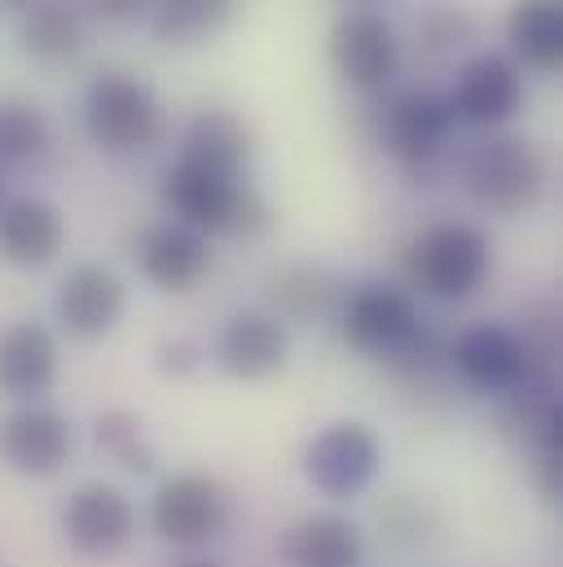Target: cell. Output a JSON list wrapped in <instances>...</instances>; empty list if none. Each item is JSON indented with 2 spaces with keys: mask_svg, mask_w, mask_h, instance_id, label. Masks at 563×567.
I'll return each mask as SVG.
<instances>
[{
  "mask_svg": "<svg viewBox=\"0 0 563 567\" xmlns=\"http://www.w3.org/2000/svg\"><path fill=\"white\" fill-rule=\"evenodd\" d=\"M163 207L172 212L176 225L212 238H256L269 229V207L256 189L229 176H212L194 163H172L163 172Z\"/></svg>",
  "mask_w": 563,
  "mask_h": 567,
  "instance_id": "obj_1",
  "label": "cell"
},
{
  "mask_svg": "<svg viewBox=\"0 0 563 567\" xmlns=\"http://www.w3.org/2000/svg\"><path fill=\"white\" fill-rule=\"evenodd\" d=\"M462 189L480 212L524 216L546 189V158L529 137L489 133L462 158Z\"/></svg>",
  "mask_w": 563,
  "mask_h": 567,
  "instance_id": "obj_2",
  "label": "cell"
},
{
  "mask_svg": "<svg viewBox=\"0 0 563 567\" xmlns=\"http://www.w3.org/2000/svg\"><path fill=\"white\" fill-rule=\"evenodd\" d=\"M406 274H410V286H419L427 299H440V303L471 299L493 274V238L467 220L431 225L410 243Z\"/></svg>",
  "mask_w": 563,
  "mask_h": 567,
  "instance_id": "obj_3",
  "label": "cell"
},
{
  "mask_svg": "<svg viewBox=\"0 0 563 567\" xmlns=\"http://www.w3.org/2000/svg\"><path fill=\"white\" fill-rule=\"evenodd\" d=\"M84 128L111 154H137L163 142L167 115L150 84H141L137 75H124V71H106L89 84Z\"/></svg>",
  "mask_w": 563,
  "mask_h": 567,
  "instance_id": "obj_4",
  "label": "cell"
},
{
  "mask_svg": "<svg viewBox=\"0 0 563 567\" xmlns=\"http://www.w3.org/2000/svg\"><path fill=\"white\" fill-rule=\"evenodd\" d=\"M453 106L449 97L431 89H406L383 102L375 115V142L383 145L397 163H406L414 176H431L444 163V150L453 142Z\"/></svg>",
  "mask_w": 563,
  "mask_h": 567,
  "instance_id": "obj_5",
  "label": "cell"
},
{
  "mask_svg": "<svg viewBox=\"0 0 563 567\" xmlns=\"http://www.w3.org/2000/svg\"><path fill=\"white\" fill-rule=\"evenodd\" d=\"M299 471L321 497L352 502L383 471V440L366 423H330L304 444Z\"/></svg>",
  "mask_w": 563,
  "mask_h": 567,
  "instance_id": "obj_6",
  "label": "cell"
},
{
  "mask_svg": "<svg viewBox=\"0 0 563 567\" xmlns=\"http://www.w3.org/2000/svg\"><path fill=\"white\" fill-rule=\"evenodd\" d=\"M449 365H453V374L471 392H484V396H506L511 388H520L533 374H555L551 365H542L529 352V343L520 339V330L515 326H502V321H475V326H467L453 339V348H449Z\"/></svg>",
  "mask_w": 563,
  "mask_h": 567,
  "instance_id": "obj_7",
  "label": "cell"
},
{
  "mask_svg": "<svg viewBox=\"0 0 563 567\" xmlns=\"http://www.w3.org/2000/svg\"><path fill=\"white\" fill-rule=\"evenodd\" d=\"M229 519L234 506L225 484L203 471H176L150 497V528L172 546H207L229 528Z\"/></svg>",
  "mask_w": 563,
  "mask_h": 567,
  "instance_id": "obj_8",
  "label": "cell"
},
{
  "mask_svg": "<svg viewBox=\"0 0 563 567\" xmlns=\"http://www.w3.org/2000/svg\"><path fill=\"white\" fill-rule=\"evenodd\" d=\"M422 330L419 303L410 299V290L383 282L357 286L344 299L339 312V334L352 352L375 357V361H392L397 352H406V343Z\"/></svg>",
  "mask_w": 563,
  "mask_h": 567,
  "instance_id": "obj_9",
  "label": "cell"
},
{
  "mask_svg": "<svg viewBox=\"0 0 563 567\" xmlns=\"http://www.w3.org/2000/svg\"><path fill=\"white\" fill-rule=\"evenodd\" d=\"M62 537L84 559H111L137 537V506L124 488L106 480H84L62 502Z\"/></svg>",
  "mask_w": 563,
  "mask_h": 567,
  "instance_id": "obj_10",
  "label": "cell"
},
{
  "mask_svg": "<svg viewBox=\"0 0 563 567\" xmlns=\"http://www.w3.org/2000/svg\"><path fill=\"white\" fill-rule=\"evenodd\" d=\"M330 62L339 80L357 93H383L401 66V40L392 22L375 9H352L330 31Z\"/></svg>",
  "mask_w": 563,
  "mask_h": 567,
  "instance_id": "obj_11",
  "label": "cell"
},
{
  "mask_svg": "<svg viewBox=\"0 0 563 567\" xmlns=\"http://www.w3.org/2000/svg\"><path fill=\"white\" fill-rule=\"evenodd\" d=\"M75 453V431L71 419L53 405H22L0 419V462L18 475L49 480L58 475Z\"/></svg>",
  "mask_w": 563,
  "mask_h": 567,
  "instance_id": "obj_12",
  "label": "cell"
},
{
  "mask_svg": "<svg viewBox=\"0 0 563 567\" xmlns=\"http://www.w3.org/2000/svg\"><path fill=\"white\" fill-rule=\"evenodd\" d=\"M453 120L475 124V128H498L520 115L524 106V75L511 58L502 53H480L458 66L453 93H449Z\"/></svg>",
  "mask_w": 563,
  "mask_h": 567,
  "instance_id": "obj_13",
  "label": "cell"
},
{
  "mask_svg": "<svg viewBox=\"0 0 563 567\" xmlns=\"http://www.w3.org/2000/svg\"><path fill=\"white\" fill-rule=\"evenodd\" d=\"M129 308V286L106 265H75L53 295V317L71 339H102L120 326Z\"/></svg>",
  "mask_w": 563,
  "mask_h": 567,
  "instance_id": "obj_14",
  "label": "cell"
},
{
  "mask_svg": "<svg viewBox=\"0 0 563 567\" xmlns=\"http://www.w3.org/2000/svg\"><path fill=\"white\" fill-rule=\"evenodd\" d=\"M137 269L154 290L181 295L212 274V247L203 234H194L176 220H163V225H150L137 238Z\"/></svg>",
  "mask_w": 563,
  "mask_h": 567,
  "instance_id": "obj_15",
  "label": "cell"
},
{
  "mask_svg": "<svg viewBox=\"0 0 563 567\" xmlns=\"http://www.w3.org/2000/svg\"><path fill=\"white\" fill-rule=\"evenodd\" d=\"M286 352H290V339L274 312H234L216 343L221 370L243 383H265V379L282 374Z\"/></svg>",
  "mask_w": 563,
  "mask_h": 567,
  "instance_id": "obj_16",
  "label": "cell"
},
{
  "mask_svg": "<svg viewBox=\"0 0 563 567\" xmlns=\"http://www.w3.org/2000/svg\"><path fill=\"white\" fill-rule=\"evenodd\" d=\"M66 243V220L49 198L22 194L0 203V260L13 269H44Z\"/></svg>",
  "mask_w": 563,
  "mask_h": 567,
  "instance_id": "obj_17",
  "label": "cell"
},
{
  "mask_svg": "<svg viewBox=\"0 0 563 567\" xmlns=\"http://www.w3.org/2000/svg\"><path fill=\"white\" fill-rule=\"evenodd\" d=\"M58 339L35 321H13L0 330V392L13 401H35L58 383Z\"/></svg>",
  "mask_w": 563,
  "mask_h": 567,
  "instance_id": "obj_18",
  "label": "cell"
},
{
  "mask_svg": "<svg viewBox=\"0 0 563 567\" xmlns=\"http://www.w3.org/2000/svg\"><path fill=\"white\" fill-rule=\"evenodd\" d=\"M282 564L286 567H361L366 537L348 515L317 511L295 519L282 533Z\"/></svg>",
  "mask_w": 563,
  "mask_h": 567,
  "instance_id": "obj_19",
  "label": "cell"
},
{
  "mask_svg": "<svg viewBox=\"0 0 563 567\" xmlns=\"http://www.w3.org/2000/svg\"><path fill=\"white\" fill-rule=\"evenodd\" d=\"M256 158V133L243 115L234 111H203L190 120L185 145H181V163H194L212 176H229L238 181Z\"/></svg>",
  "mask_w": 563,
  "mask_h": 567,
  "instance_id": "obj_20",
  "label": "cell"
},
{
  "mask_svg": "<svg viewBox=\"0 0 563 567\" xmlns=\"http://www.w3.org/2000/svg\"><path fill=\"white\" fill-rule=\"evenodd\" d=\"M89 40L84 13L71 0H31L22 18V53L35 58L40 66H62L71 62Z\"/></svg>",
  "mask_w": 563,
  "mask_h": 567,
  "instance_id": "obj_21",
  "label": "cell"
},
{
  "mask_svg": "<svg viewBox=\"0 0 563 567\" xmlns=\"http://www.w3.org/2000/svg\"><path fill=\"white\" fill-rule=\"evenodd\" d=\"M506 40L529 71L555 75L563 62V0H515Z\"/></svg>",
  "mask_w": 563,
  "mask_h": 567,
  "instance_id": "obj_22",
  "label": "cell"
},
{
  "mask_svg": "<svg viewBox=\"0 0 563 567\" xmlns=\"http://www.w3.org/2000/svg\"><path fill=\"white\" fill-rule=\"evenodd\" d=\"M238 0H158L150 27L163 44H198L234 18Z\"/></svg>",
  "mask_w": 563,
  "mask_h": 567,
  "instance_id": "obj_23",
  "label": "cell"
},
{
  "mask_svg": "<svg viewBox=\"0 0 563 567\" xmlns=\"http://www.w3.org/2000/svg\"><path fill=\"white\" fill-rule=\"evenodd\" d=\"M93 444H98L115 466H124V471H133V475H150L154 462H158L154 444L145 440L141 419L129 414V410H106V414H98V419H93Z\"/></svg>",
  "mask_w": 563,
  "mask_h": 567,
  "instance_id": "obj_24",
  "label": "cell"
},
{
  "mask_svg": "<svg viewBox=\"0 0 563 567\" xmlns=\"http://www.w3.org/2000/svg\"><path fill=\"white\" fill-rule=\"evenodd\" d=\"M269 299H274V317H290V321H313V317H321L330 303H335V282L321 274V269H308V265H299V269H286L278 274L274 282H269Z\"/></svg>",
  "mask_w": 563,
  "mask_h": 567,
  "instance_id": "obj_25",
  "label": "cell"
},
{
  "mask_svg": "<svg viewBox=\"0 0 563 567\" xmlns=\"http://www.w3.org/2000/svg\"><path fill=\"white\" fill-rule=\"evenodd\" d=\"M49 150V120L31 102H9L0 106V163L22 167L35 163Z\"/></svg>",
  "mask_w": 563,
  "mask_h": 567,
  "instance_id": "obj_26",
  "label": "cell"
},
{
  "mask_svg": "<svg viewBox=\"0 0 563 567\" xmlns=\"http://www.w3.org/2000/svg\"><path fill=\"white\" fill-rule=\"evenodd\" d=\"M471 40V18L453 4H431L419 18V49L427 58H444Z\"/></svg>",
  "mask_w": 563,
  "mask_h": 567,
  "instance_id": "obj_27",
  "label": "cell"
},
{
  "mask_svg": "<svg viewBox=\"0 0 563 567\" xmlns=\"http://www.w3.org/2000/svg\"><path fill=\"white\" fill-rule=\"evenodd\" d=\"M194 365H198V348H194L190 339H172V343L158 348V370H163V374H176V379H181V374H190Z\"/></svg>",
  "mask_w": 563,
  "mask_h": 567,
  "instance_id": "obj_28",
  "label": "cell"
},
{
  "mask_svg": "<svg viewBox=\"0 0 563 567\" xmlns=\"http://www.w3.org/2000/svg\"><path fill=\"white\" fill-rule=\"evenodd\" d=\"M106 22H133L145 13V0H89Z\"/></svg>",
  "mask_w": 563,
  "mask_h": 567,
  "instance_id": "obj_29",
  "label": "cell"
},
{
  "mask_svg": "<svg viewBox=\"0 0 563 567\" xmlns=\"http://www.w3.org/2000/svg\"><path fill=\"white\" fill-rule=\"evenodd\" d=\"M172 567H221V564H207V559H185V564H172Z\"/></svg>",
  "mask_w": 563,
  "mask_h": 567,
  "instance_id": "obj_30",
  "label": "cell"
},
{
  "mask_svg": "<svg viewBox=\"0 0 563 567\" xmlns=\"http://www.w3.org/2000/svg\"><path fill=\"white\" fill-rule=\"evenodd\" d=\"M0 203H4V198H0Z\"/></svg>",
  "mask_w": 563,
  "mask_h": 567,
  "instance_id": "obj_31",
  "label": "cell"
}]
</instances>
